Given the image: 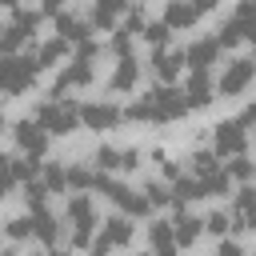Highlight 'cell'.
<instances>
[{
	"mask_svg": "<svg viewBox=\"0 0 256 256\" xmlns=\"http://www.w3.org/2000/svg\"><path fill=\"white\" fill-rule=\"evenodd\" d=\"M188 112V100H184V92L180 88H172V84H156V88H148L136 104H128L124 108V120H148V124H168V120H180Z\"/></svg>",
	"mask_w": 256,
	"mask_h": 256,
	"instance_id": "obj_1",
	"label": "cell"
},
{
	"mask_svg": "<svg viewBox=\"0 0 256 256\" xmlns=\"http://www.w3.org/2000/svg\"><path fill=\"white\" fill-rule=\"evenodd\" d=\"M80 108H84V104H76L72 96H68V100L48 96V100H40V104H36V112H32V116L44 124V132H48V136H68V132H76V128L84 124V120H80Z\"/></svg>",
	"mask_w": 256,
	"mask_h": 256,
	"instance_id": "obj_2",
	"label": "cell"
},
{
	"mask_svg": "<svg viewBox=\"0 0 256 256\" xmlns=\"http://www.w3.org/2000/svg\"><path fill=\"white\" fill-rule=\"evenodd\" d=\"M36 72H40L36 52H16V56H4V60H0V88H4L8 96H24V92L36 84Z\"/></svg>",
	"mask_w": 256,
	"mask_h": 256,
	"instance_id": "obj_3",
	"label": "cell"
},
{
	"mask_svg": "<svg viewBox=\"0 0 256 256\" xmlns=\"http://www.w3.org/2000/svg\"><path fill=\"white\" fill-rule=\"evenodd\" d=\"M96 192H104V196H108V200L120 208V216H128V220H136V216H148V212H152V204H148V196H144L140 188H128V184L112 180L108 172H100Z\"/></svg>",
	"mask_w": 256,
	"mask_h": 256,
	"instance_id": "obj_4",
	"label": "cell"
},
{
	"mask_svg": "<svg viewBox=\"0 0 256 256\" xmlns=\"http://www.w3.org/2000/svg\"><path fill=\"white\" fill-rule=\"evenodd\" d=\"M64 212H68V224H72V248H92V228H96V204H92V196L88 192L68 196Z\"/></svg>",
	"mask_w": 256,
	"mask_h": 256,
	"instance_id": "obj_5",
	"label": "cell"
},
{
	"mask_svg": "<svg viewBox=\"0 0 256 256\" xmlns=\"http://www.w3.org/2000/svg\"><path fill=\"white\" fill-rule=\"evenodd\" d=\"M212 152L216 156H232V160L248 152V128L240 124V116L236 120H220L212 128Z\"/></svg>",
	"mask_w": 256,
	"mask_h": 256,
	"instance_id": "obj_6",
	"label": "cell"
},
{
	"mask_svg": "<svg viewBox=\"0 0 256 256\" xmlns=\"http://www.w3.org/2000/svg\"><path fill=\"white\" fill-rule=\"evenodd\" d=\"M252 80H256V60L236 56V60L224 64V72H220V80H216V92H220V96H240V92H248Z\"/></svg>",
	"mask_w": 256,
	"mask_h": 256,
	"instance_id": "obj_7",
	"label": "cell"
},
{
	"mask_svg": "<svg viewBox=\"0 0 256 256\" xmlns=\"http://www.w3.org/2000/svg\"><path fill=\"white\" fill-rule=\"evenodd\" d=\"M12 140H16V148H20L24 156H32V160H40V156L48 152V132H44V124H40L36 116L16 120V124H12Z\"/></svg>",
	"mask_w": 256,
	"mask_h": 256,
	"instance_id": "obj_8",
	"label": "cell"
},
{
	"mask_svg": "<svg viewBox=\"0 0 256 256\" xmlns=\"http://www.w3.org/2000/svg\"><path fill=\"white\" fill-rule=\"evenodd\" d=\"M128 240H132V224H128V216H108L104 224H100V236L92 240V256H108L112 248H128Z\"/></svg>",
	"mask_w": 256,
	"mask_h": 256,
	"instance_id": "obj_9",
	"label": "cell"
},
{
	"mask_svg": "<svg viewBox=\"0 0 256 256\" xmlns=\"http://www.w3.org/2000/svg\"><path fill=\"white\" fill-rule=\"evenodd\" d=\"M80 120H84V128H92V132H112V128L124 120V108L112 104V100H92V104L80 108Z\"/></svg>",
	"mask_w": 256,
	"mask_h": 256,
	"instance_id": "obj_10",
	"label": "cell"
},
{
	"mask_svg": "<svg viewBox=\"0 0 256 256\" xmlns=\"http://www.w3.org/2000/svg\"><path fill=\"white\" fill-rule=\"evenodd\" d=\"M92 76H96L92 64H84V60L72 56V60L60 68V76H56V84H52V96H56V100H68V92H72V88H88Z\"/></svg>",
	"mask_w": 256,
	"mask_h": 256,
	"instance_id": "obj_11",
	"label": "cell"
},
{
	"mask_svg": "<svg viewBox=\"0 0 256 256\" xmlns=\"http://www.w3.org/2000/svg\"><path fill=\"white\" fill-rule=\"evenodd\" d=\"M40 172H44V164L32 160V156H4V192H16V188L32 184Z\"/></svg>",
	"mask_w": 256,
	"mask_h": 256,
	"instance_id": "obj_12",
	"label": "cell"
},
{
	"mask_svg": "<svg viewBox=\"0 0 256 256\" xmlns=\"http://www.w3.org/2000/svg\"><path fill=\"white\" fill-rule=\"evenodd\" d=\"M92 160H96L100 172H132V168L140 164V152H136V148H112V144H100Z\"/></svg>",
	"mask_w": 256,
	"mask_h": 256,
	"instance_id": "obj_13",
	"label": "cell"
},
{
	"mask_svg": "<svg viewBox=\"0 0 256 256\" xmlns=\"http://www.w3.org/2000/svg\"><path fill=\"white\" fill-rule=\"evenodd\" d=\"M208 8H212V0H204V4H188V0H168V4H164V16H160V20H164L168 28H192V24H196V20H200V16L208 12Z\"/></svg>",
	"mask_w": 256,
	"mask_h": 256,
	"instance_id": "obj_14",
	"label": "cell"
},
{
	"mask_svg": "<svg viewBox=\"0 0 256 256\" xmlns=\"http://www.w3.org/2000/svg\"><path fill=\"white\" fill-rule=\"evenodd\" d=\"M216 56H220V40H216V36H200V40H192V44L184 48V60H188L192 72H208V68L216 64Z\"/></svg>",
	"mask_w": 256,
	"mask_h": 256,
	"instance_id": "obj_15",
	"label": "cell"
},
{
	"mask_svg": "<svg viewBox=\"0 0 256 256\" xmlns=\"http://www.w3.org/2000/svg\"><path fill=\"white\" fill-rule=\"evenodd\" d=\"M124 16H128V8H124L120 0H100V4H92L88 24H92V32H96V28H100V32H116Z\"/></svg>",
	"mask_w": 256,
	"mask_h": 256,
	"instance_id": "obj_16",
	"label": "cell"
},
{
	"mask_svg": "<svg viewBox=\"0 0 256 256\" xmlns=\"http://www.w3.org/2000/svg\"><path fill=\"white\" fill-rule=\"evenodd\" d=\"M148 64H152V72H156L160 84H172L188 60H184V52H176V48H152V60H148Z\"/></svg>",
	"mask_w": 256,
	"mask_h": 256,
	"instance_id": "obj_17",
	"label": "cell"
},
{
	"mask_svg": "<svg viewBox=\"0 0 256 256\" xmlns=\"http://www.w3.org/2000/svg\"><path fill=\"white\" fill-rule=\"evenodd\" d=\"M184 100L188 108H208L216 100V84L208 72H188V84H184Z\"/></svg>",
	"mask_w": 256,
	"mask_h": 256,
	"instance_id": "obj_18",
	"label": "cell"
},
{
	"mask_svg": "<svg viewBox=\"0 0 256 256\" xmlns=\"http://www.w3.org/2000/svg\"><path fill=\"white\" fill-rule=\"evenodd\" d=\"M56 36L68 40V44H84V40H92V24H88V16L60 12V16H56Z\"/></svg>",
	"mask_w": 256,
	"mask_h": 256,
	"instance_id": "obj_19",
	"label": "cell"
},
{
	"mask_svg": "<svg viewBox=\"0 0 256 256\" xmlns=\"http://www.w3.org/2000/svg\"><path fill=\"white\" fill-rule=\"evenodd\" d=\"M148 244H152V256H176V252H180V240H176L172 220L148 224Z\"/></svg>",
	"mask_w": 256,
	"mask_h": 256,
	"instance_id": "obj_20",
	"label": "cell"
},
{
	"mask_svg": "<svg viewBox=\"0 0 256 256\" xmlns=\"http://www.w3.org/2000/svg\"><path fill=\"white\" fill-rule=\"evenodd\" d=\"M28 216H32V236L44 248H56V240H60V216L52 208H40V212H28Z\"/></svg>",
	"mask_w": 256,
	"mask_h": 256,
	"instance_id": "obj_21",
	"label": "cell"
},
{
	"mask_svg": "<svg viewBox=\"0 0 256 256\" xmlns=\"http://www.w3.org/2000/svg\"><path fill=\"white\" fill-rule=\"evenodd\" d=\"M232 220H236V228H244V232H256V188H240L236 192V208H232Z\"/></svg>",
	"mask_w": 256,
	"mask_h": 256,
	"instance_id": "obj_22",
	"label": "cell"
},
{
	"mask_svg": "<svg viewBox=\"0 0 256 256\" xmlns=\"http://www.w3.org/2000/svg\"><path fill=\"white\" fill-rule=\"evenodd\" d=\"M136 80H140V64H136V56H120V60H116V68H112L108 88H112V92H132V88H136Z\"/></svg>",
	"mask_w": 256,
	"mask_h": 256,
	"instance_id": "obj_23",
	"label": "cell"
},
{
	"mask_svg": "<svg viewBox=\"0 0 256 256\" xmlns=\"http://www.w3.org/2000/svg\"><path fill=\"white\" fill-rule=\"evenodd\" d=\"M196 200H204V184H200L196 176H180V180L172 184V204H176L180 212H188V204H196Z\"/></svg>",
	"mask_w": 256,
	"mask_h": 256,
	"instance_id": "obj_24",
	"label": "cell"
},
{
	"mask_svg": "<svg viewBox=\"0 0 256 256\" xmlns=\"http://www.w3.org/2000/svg\"><path fill=\"white\" fill-rule=\"evenodd\" d=\"M96 184H100V168H92V164H68V188H72V196L76 192H96Z\"/></svg>",
	"mask_w": 256,
	"mask_h": 256,
	"instance_id": "obj_25",
	"label": "cell"
},
{
	"mask_svg": "<svg viewBox=\"0 0 256 256\" xmlns=\"http://www.w3.org/2000/svg\"><path fill=\"white\" fill-rule=\"evenodd\" d=\"M172 228H176V240H180V248H192V244L200 240V232H204V220H200V216H192V212H176Z\"/></svg>",
	"mask_w": 256,
	"mask_h": 256,
	"instance_id": "obj_26",
	"label": "cell"
},
{
	"mask_svg": "<svg viewBox=\"0 0 256 256\" xmlns=\"http://www.w3.org/2000/svg\"><path fill=\"white\" fill-rule=\"evenodd\" d=\"M64 56H68V40H60V36H52V40H44V44L36 48V64H40V68L60 64Z\"/></svg>",
	"mask_w": 256,
	"mask_h": 256,
	"instance_id": "obj_27",
	"label": "cell"
},
{
	"mask_svg": "<svg viewBox=\"0 0 256 256\" xmlns=\"http://www.w3.org/2000/svg\"><path fill=\"white\" fill-rule=\"evenodd\" d=\"M188 160H192V176H196V180H208L212 172H220V156H216L212 148H196Z\"/></svg>",
	"mask_w": 256,
	"mask_h": 256,
	"instance_id": "obj_28",
	"label": "cell"
},
{
	"mask_svg": "<svg viewBox=\"0 0 256 256\" xmlns=\"http://www.w3.org/2000/svg\"><path fill=\"white\" fill-rule=\"evenodd\" d=\"M40 180L48 184V192H72V188H68V168H64V164H44Z\"/></svg>",
	"mask_w": 256,
	"mask_h": 256,
	"instance_id": "obj_29",
	"label": "cell"
},
{
	"mask_svg": "<svg viewBox=\"0 0 256 256\" xmlns=\"http://www.w3.org/2000/svg\"><path fill=\"white\" fill-rule=\"evenodd\" d=\"M48 184L44 180H32V184H24V204H28V212H40V208H48Z\"/></svg>",
	"mask_w": 256,
	"mask_h": 256,
	"instance_id": "obj_30",
	"label": "cell"
},
{
	"mask_svg": "<svg viewBox=\"0 0 256 256\" xmlns=\"http://www.w3.org/2000/svg\"><path fill=\"white\" fill-rule=\"evenodd\" d=\"M216 40H220V48H236V44L244 40V28H240V20H236V16H228V20L216 28Z\"/></svg>",
	"mask_w": 256,
	"mask_h": 256,
	"instance_id": "obj_31",
	"label": "cell"
},
{
	"mask_svg": "<svg viewBox=\"0 0 256 256\" xmlns=\"http://www.w3.org/2000/svg\"><path fill=\"white\" fill-rule=\"evenodd\" d=\"M232 16L240 20V28H244V40H252V44H256V0H244V4H240Z\"/></svg>",
	"mask_w": 256,
	"mask_h": 256,
	"instance_id": "obj_32",
	"label": "cell"
},
{
	"mask_svg": "<svg viewBox=\"0 0 256 256\" xmlns=\"http://www.w3.org/2000/svg\"><path fill=\"white\" fill-rule=\"evenodd\" d=\"M140 192L148 196V204H152V208H164V204H172V184H160V180H148V184H144Z\"/></svg>",
	"mask_w": 256,
	"mask_h": 256,
	"instance_id": "obj_33",
	"label": "cell"
},
{
	"mask_svg": "<svg viewBox=\"0 0 256 256\" xmlns=\"http://www.w3.org/2000/svg\"><path fill=\"white\" fill-rule=\"evenodd\" d=\"M228 228H236V220H232L228 212H220V208H216V212H208V216H204V232H212V236H220V240H224V232H228Z\"/></svg>",
	"mask_w": 256,
	"mask_h": 256,
	"instance_id": "obj_34",
	"label": "cell"
},
{
	"mask_svg": "<svg viewBox=\"0 0 256 256\" xmlns=\"http://www.w3.org/2000/svg\"><path fill=\"white\" fill-rule=\"evenodd\" d=\"M204 184V196H224L228 188H232V176H228V168H220V172H212L208 180H200Z\"/></svg>",
	"mask_w": 256,
	"mask_h": 256,
	"instance_id": "obj_35",
	"label": "cell"
},
{
	"mask_svg": "<svg viewBox=\"0 0 256 256\" xmlns=\"http://www.w3.org/2000/svg\"><path fill=\"white\" fill-rule=\"evenodd\" d=\"M168 36H172V28H168L164 20H148V28H144V40H148V44L164 48V44H168Z\"/></svg>",
	"mask_w": 256,
	"mask_h": 256,
	"instance_id": "obj_36",
	"label": "cell"
},
{
	"mask_svg": "<svg viewBox=\"0 0 256 256\" xmlns=\"http://www.w3.org/2000/svg\"><path fill=\"white\" fill-rule=\"evenodd\" d=\"M224 168H228L232 180H252V176H256V164H252L248 156H236V160H228Z\"/></svg>",
	"mask_w": 256,
	"mask_h": 256,
	"instance_id": "obj_37",
	"label": "cell"
},
{
	"mask_svg": "<svg viewBox=\"0 0 256 256\" xmlns=\"http://www.w3.org/2000/svg\"><path fill=\"white\" fill-rule=\"evenodd\" d=\"M32 236V216H16V220H8V240L16 244V240H28Z\"/></svg>",
	"mask_w": 256,
	"mask_h": 256,
	"instance_id": "obj_38",
	"label": "cell"
},
{
	"mask_svg": "<svg viewBox=\"0 0 256 256\" xmlns=\"http://www.w3.org/2000/svg\"><path fill=\"white\" fill-rule=\"evenodd\" d=\"M100 56V44L96 40H84V44H76V60H84V64H92Z\"/></svg>",
	"mask_w": 256,
	"mask_h": 256,
	"instance_id": "obj_39",
	"label": "cell"
},
{
	"mask_svg": "<svg viewBox=\"0 0 256 256\" xmlns=\"http://www.w3.org/2000/svg\"><path fill=\"white\" fill-rule=\"evenodd\" d=\"M216 256H248L236 240H220V248H216Z\"/></svg>",
	"mask_w": 256,
	"mask_h": 256,
	"instance_id": "obj_40",
	"label": "cell"
},
{
	"mask_svg": "<svg viewBox=\"0 0 256 256\" xmlns=\"http://www.w3.org/2000/svg\"><path fill=\"white\" fill-rule=\"evenodd\" d=\"M240 124H244L248 132H256V104H248V108L240 112Z\"/></svg>",
	"mask_w": 256,
	"mask_h": 256,
	"instance_id": "obj_41",
	"label": "cell"
},
{
	"mask_svg": "<svg viewBox=\"0 0 256 256\" xmlns=\"http://www.w3.org/2000/svg\"><path fill=\"white\" fill-rule=\"evenodd\" d=\"M40 256H68V248H64V252H60V248H44Z\"/></svg>",
	"mask_w": 256,
	"mask_h": 256,
	"instance_id": "obj_42",
	"label": "cell"
},
{
	"mask_svg": "<svg viewBox=\"0 0 256 256\" xmlns=\"http://www.w3.org/2000/svg\"><path fill=\"white\" fill-rule=\"evenodd\" d=\"M0 256H16V244H8V248H4V252H0Z\"/></svg>",
	"mask_w": 256,
	"mask_h": 256,
	"instance_id": "obj_43",
	"label": "cell"
},
{
	"mask_svg": "<svg viewBox=\"0 0 256 256\" xmlns=\"http://www.w3.org/2000/svg\"><path fill=\"white\" fill-rule=\"evenodd\" d=\"M132 256H152V252H132Z\"/></svg>",
	"mask_w": 256,
	"mask_h": 256,
	"instance_id": "obj_44",
	"label": "cell"
}]
</instances>
